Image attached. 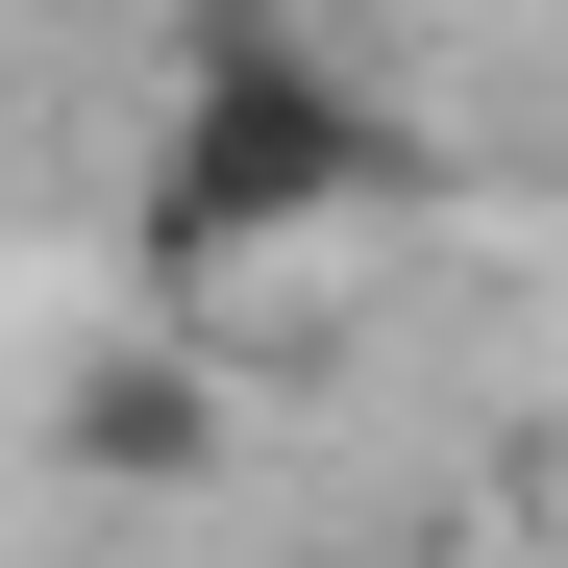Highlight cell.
I'll return each instance as SVG.
<instances>
[{
  "instance_id": "cell-1",
  "label": "cell",
  "mask_w": 568,
  "mask_h": 568,
  "mask_svg": "<svg viewBox=\"0 0 568 568\" xmlns=\"http://www.w3.org/2000/svg\"><path fill=\"white\" fill-rule=\"evenodd\" d=\"M346 199H396V124H371L297 26H199V74H173V124H149V272L322 247Z\"/></svg>"
},
{
  "instance_id": "cell-2",
  "label": "cell",
  "mask_w": 568,
  "mask_h": 568,
  "mask_svg": "<svg viewBox=\"0 0 568 568\" xmlns=\"http://www.w3.org/2000/svg\"><path fill=\"white\" fill-rule=\"evenodd\" d=\"M50 445L100 469V495H199V445H223V396H199V371H149V346H100V371L50 396Z\"/></svg>"
}]
</instances>
